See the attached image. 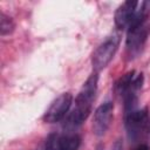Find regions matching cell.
Returning <instances> with one entry per match:
<instances>
[{"instance_id":"obj_12","label":"cell","mask_w":150,"mask_h":150,"mask_svg":"<svg viewBox=\"0 0 150 150\" xmlns=\"http://www.w3.org/2000/svg\"><path fill=\"white\" fill-rule=\"evenodd\" d=\"M135 150H149V148H148V145H145V144H141V145H138Z\"/></svg>"},{"instance_id":"obj_13","label":"cell","mask_w":150,"mask_h":150,"mask_svg":"<svg viewBox=\"0 0 150 150\" xmlns=\"http://www.w3.org/2000/svg\"><path fill=\"white\" fill-rule=\"evenodd\" d=\"M96 150H103V148L100 145V146H97V149H96Z\"/></svg>"},{"instance_id":"obj_2","label":"cell","mask_w":150,"mask_h":150,"mask_svg":"<svg viewBox=\"0 0 150 150\" xmlns=\"http://www.w3.org/2000/svg\"><path fill=\"white\" fill-rule=\"evenodd\" d=\"M144 2L142 4V8L137 9L132 22L128 28L127 34V49L129 50L130 55L138 54L144 46V42L148 36V27H146V16L145 9L143 8Z\"/></svg>"},{"instance_id":"obj_6","label":"cell","mask_w":150,"mask_h":150,"mask_svg":"<svg viewBox=\"0 0 150 150\" xmlns=\"http://www.w3.org/2000/svg\"><path fill=\"white\" fill-rule=\"evenodd\" d=\"M114 116V104L111 102L102 103L94 112L93 118V132L96 136H102L105 134L111 124Z\"/></svg>"},{"instance_id":"obj_7","label":"cell","mask_w":150,"mask_h":150,"mask_svg":"<svg viewBox=\"0 0 150 150\" xmlns=\"http://www.w3.org/2000/svg\"><path fill=\"white\" fill-rule=\"evenodd\" d=\"M139 4L137 1H124L122 5L118 6L115 13V25L118 29L129 28L130 23L132 22L135 14L137 12L136 7Z\"/></svg>"},{"instance_id":"obj_10","label":"cell","mask_w":150,"mask_h":150,"mask_svg":"<svg viewBox=\"0 0 150 150\" xmlns=\"http://www.w3.org/2000/svg\"><path fill=\"white\" fill-rule=\"evenodd\" d=\"M14 28H15V23L13 19L9 15L1 12L0 13V35L6 36L12 34L14 32Z\"/></svg>"},{"instance_id":"obj_11","label":"cell","mask_w":150,"mask_h":150,"mask_svg":"<svg viewBox=\"0 0 150 150\" xmlns=\"http://www.w3.org/2000/svg\"><path fill=\"white\" fill-rule=\"evenodd\" d=\"M60 142H61V136L57 134H50L45 144V150H60Z\"/></svg>"},{"instance_id":"obj_8","label":"cell","mask_w":150,"mask_h":150,"mask_svg":"<svg viewBox=\"0 0 150 150\" xmlns=\"http://www.w3.org/2000/svg\"><path fill=\"white\" fill-rule=\"evenodd\" d=\"M81 144V138L76 134H70L61 137L60 150H79Z\"/></svg>"},{"instance_id":"obj_1","label":"cell","mask_w":150,"mask_h":150,"mask_svg":"<svg viewBox=\"0 0 150 150\" xmlns=\"http://www.w3.org/2000/svg\"><path fill=\"white\" fill-rule=\"evenodd\" d=\"M97 81H98L97 73H94L83 83L81 90L79 91L75 98V108L68 117L67 125L71 128H76L87 120V117L91 112L93 101L95 98V94L97 90Z\"/></svg>"},{"instance_id":"obj_3","label":"cell","mask_w":150,"mask_h":150,"mask_svg":"<svg viewBox=\"0 0 150 150\" xmlns=\"http://www.w3.org/2000/svg\"><path fill=\"white\" fill-rule=\"evenodd\" d=\"M118 42H120L118 35H112L109 36L107 40H104L95 49L91 56V64L96 73L104 69L110 63L118 48Z\"/></svg>"},{"instance_id":"obj_5","label":"cell","mask_w":150,"mask_h":150,"mask_svg":"<svg viewBox=\"0 0 150 150\" xmlns=\"http://www.w3.org/2000/svg\"><path fill=\"white\" fill-rule=\"evenodd\" d=\"M73 102V96L70 93H63L60 96H57L52 104L49 105V108L46 110L43 120L47 123H55L61 121L66 114L68 112L70 105Z\"/></svg>"},{"instance_id":"obj_9","label":"cell","mask_w":150,"mask_h":150,"mask_svg":"<svg viewBox=\"0 0 150 150\" xmlns=\"http://www.w3.org/2000/svg\"><path fill=\"white\" fill-rule=\"evenodd\" d=\"M135 77H136V76H135V71H134V70H131V71L124 74V75L117 81V83H116V90L118 91V94H121V95L123 96V95L130 89V87H131V84H132Z\"/></svg>"},{"instance_id":"obj_4","label":"cell","mask_w":150,"mask_h":150,"mask_svg":"<svg viewBox=\"0 0 150 150\" xmlns=\"http://www.w3.org/2000/svg\"><path fill=\"white\" fill-rule=\"evenodd\" d=\"M148 127V114L145 110L134 109L127 112L125 128L128 136L131 141H137L143 136Z\"/></svg>"}]
</instances>
